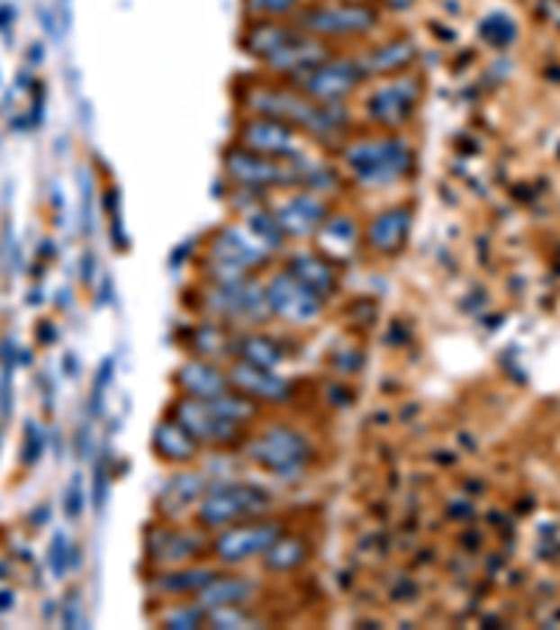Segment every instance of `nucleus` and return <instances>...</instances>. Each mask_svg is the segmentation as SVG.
Here are the masks:
<instances>
[{
	"label": "nucleus",
	"instance_id": "obj_35",
	"mask_svg": "<svg viewBox=\"0 0 560 630\" xmlns=\"http://www.w3.org/2000/svg\"><path fill=\"white\" fill-rule=\"evenodd\" d=\"M68 513H70V518H76L82 513V490H70V496H68Z\"/></svg>",
	"mask_w": 560,
	"mask_h": 630
},
{
	"label": "nucleus",
	"instance_id": "obj_16",
	"mask_svg": "<svg viewBox=\"0 0 560 630\" xmlns=\"http://www.w3.org/2000/svg\"><path fill=\"white\" fill-rule=\"evenodd\" d=\"M272 213L286 238H309L317 236V230L325 224L328 202L314 191H297L280 202L277 208H272Z\"/></svg>",
	"mask_w": 560,
	"mask_h": 630
},
{
	"label": "nucleus",
	"instance_id": "obj_3",
	"mask_svg": "<svg viewBox=\"0 0 560 630\" xmlns=\"http://www.w3.org/2000/svg\"><path fill=\"white\" fill-rule=\"evenodd\" d=\"M205 256L211 281H239L264 266L272 249L247 224H224L211 236Z\"/></svg>",
	"mask_w": 560,
	"mask_h": 630
},
{
	"label": "nucleus",
	"instance_id": "obj_25",
	"mask_svg": "<svg viewBox=\"0 0 560 630\" xmlns=\"http://www.w3.org/2000/svg\"><path fill=\"white\" fill-rule=\"evenodd\" d=\"M194 356L208 359V362H221V359H236V337L224 331L221 322H202L191 328L188 339Z\"/></svg>",
	"mask_w": 560,
	"mask_h": 630
},
{
	"label": "nucleus",
	"instance_id": "obj_15",
	"mask_svg": "<svg viewBox=\"0 0 560 630\" xmlns=\"http://www.w3.org/2000/svg\"><path fill=\"white\" fill-rule=\"evenodd\" d=\"M149 561L160 569H176V566H191L202 554L211 552V541L199 533H185L180 526H155L146 541Z\"/></svg>",
	"mask_w": 560,
	"mask_h": 630
},
{
	"label": "nucleus",
	"instance_id": "obj_33",
	"mask_svg": "<svg viewBox=\"0 0 560 630\" xmlns=\"http://www.w3.org/2000/svg\"><path fill=\"white\" fill-rule=\"evenodd\" d=\"M300 0H249L252 12H258L264 17H280V14H289L292 9H297Z\"/></svg>",
	"mask_w": 560,
	"mask_h": 630
},
{
	"label": "nucleus",
	"instance_id": "obj_24",
	"mask_svg": "<svg viewBox=\"0 0 560 630\" xmlns=\"http://www.w3.org/2000/svg\"><path fill=\"white\" fill-rule=\"evenodd\" d=\"M256 583L239 574H213L205 586L196 591V602L205 611L224 608V605H247L256 597Z\"/></svg>",
	"mask_w": 560,
	"mask_h": 630
},
{
	"label": "nucleus",
	"instance_id": "obj_32",
	"mask_svg": "<svg viewBox=\"0 0 560 630\" xmlns=\"http://www.w3.org/2000/svg\"><path fill=\"white\" fill-rule=\"evenodd\" d=\"M163 625L168 627H202L208 625V611L199 602L191 605H174V608L163 616Z\"/></svg>",
	"mask_w": 560,
	"mask_h": 630
},
{
	"label": "nucleus",
	"instance_id": "obj_8",
	"mask_svg": "<svg viewBox=\"0 0 560 630\" xmlns=\"http://www.w3.org/2000/svg\"><path fill=\"white\" fill-rule=\"evenodd\" d=\"M284 536V524L275 518H247L230 526H221L211 541V554L224 566H239L247 561L264 558L269 546Z\"/></svg>",
	"mask_w": 560,
	"mask_h": 630
},
{
	"label": "nucleus",
	"instance_id": "obj_10",
	"mask_svg": "<svg viewBox=\"0 0 560 630\" xmlns=\"http://www.w3.org/2000/svg\"><path fill=\"white\" fill-rule=\"evenodd\" d=\"M171 418L180 420L188 432L199 440V446H211V448H230L241 440L244 426L224 418L219 410H213L208 400L202 398H188L183 395L174 403Z\"/></svg>",
	"mask_w": 560,
	"mask_h": 630
},
{
	"label": "nucleus",
	"instance_id": "obj_34",
	"mask_svg": "<svg viewBox=\"0 0 560 630\" xmlns=\"http://www.w3.org/2000/svg\"><path fill=\"white\" fill-rule=\"evenodd\" d=\"M65 536H57L54 546H50V569H54V574L65 572Z\"/></svg>",
	"mask_w": 560,
	"mask_h": 630
},
{
	"label": "nucleus",
	"instance_id": "obj_17",
	"mask_svg": "<svg viewBox=\"0 0 560 630\" xmlns=\"http://www.w3.org/2000/svg\"><path fill=\"white\" fill-rule=\"evenodd\" d=\"M227 378H230L233 390L244 392L256 403H272V407H280V403L292 400V384L284 375L272 373L269 367H258V364L236 359V364L227 370Z\"/></svg>",
	"mask_w": 560,
	"mask_h": 630
},
{
	"label": "nucleus",
	"instance_id": "obj_9",
	"mask_svg": "<svg viewBox=\"0 0 560 630\" xmlns=\"http://www.w3.org/2000/svg\"><path fill=\"white\" fill-rule=\"evenodd\" d=\"M264 289L272 317L284 320L286 325L309 328L322 320V297L305 284H300L289 269L275 272Z\"/></svg>",
	"mask_w": 560,
	"mask_h": 630
},
{
	"label": "nucleus",
	"instance_id": "obj_18",
	"mask_svg": "<svg viewBox=\"0 0 560 630\" xmlns=\"http://www.w3.org/2000/svg\"><path fill=\"white\" fill-rule=\"evenodd\" d=\"M334 54H330V48L320 40V37H312L305 32H297L284 48H277L275 54L269 59H264V65L275 73H294V76H303L309 73L312 68L322 65L325 59H330Z\"/></svg>",
	"mask_w": 560,
	"mask_h": 630
},
{
	"label": "nucleus",
	"instance_id": "obj_36",
	"mask_svg": "<svg viewBox=\"0 0 560 630\" xmlns=\"http://www.w3.org/2000/svg\"><path fill=\"white\" fill-rule=\"evenodd\" d=\"M9 602H12V591H0V611L9 608Z\"/></svg>",
	"mask_w": 560,
	"mask_h": 630
},
{
	"label": "nucleus",
	"instance_id": "obj_13",
	"mask_svg": "<svg viewBox=\"0 0 560 630\" xmlns=\"http://www.w3.org/2000/svg\"><path fill=\"white\" fill-rule=\"evenodd\" d=\"M239 146L258 151V155L266 158H277V160H297L300 155V135L294 126L277 121V118H266V115H256L241 123L239 130Z\"/></svg>",
	"mask_w": 560,
	"mask_h": 630
},
{
	"label": "nucleus",
	"instance_id": "obj_2",
	"mask_svg": "<svg viewBox=\"0 0 560 630\" xmlns=\"http://www.w3.org/2000/svg\"><path fill=\"white\" fill-rule=\"evenodd\" d=\"M342 158L353 180L365 188H387L412 171L415 151L403 138H359L345 146Z\"/></svg>",
	"mask_w": 560,
	"mask_h": 630
},
{
	"label": "nucleus",
	"instance_id": "obj_7",
	"mask_svg": "<svg viewBox=\"0 0 560 630\" xmlns=\"http://www.w3.org/2000/svg\"><path fill=\"white\" fill-rule=\"evenodd\" d=\"M224 174L239 191L258 194L266 188L300 183L303 158L277 160V158L258 155V151H249L244 146H233V148L224 151Z\"/></svg>",
	"mask_w": 560,
	"mask_h": 630
},
{
	"label": "nucleus",
	"instance_id": "obj_11",
	"mask_svg": "<svg viewBox=\"0 0 560 630\" xmlns=\"http://www.w3.org/2000/svg\"><path fill=\"white\" fill-rule=\"evenodd\" d=\"M362 79H365V70L359 59L330 57L322 65L312 68L309 73L297 76V85H300V93L320 101V104H342V98H348L359 87Z\"/></svg>",
	"mask_w": 560,
	"mask_h": 630
},
{
	"label": "nucleus",
	"instance_id": "obj_20",
	"mask_svg": "<svg viewBox=\"0 0 560 630\" xmlns=\"http://www.w3.org/2000/svg\"><path fill=\"white\" fill-rule=\"evenodd\" d=\"M174 382L176 387H180L183 395L188 398H216V395H224L227 390H233L230 378H227V373L216 364V362H208V359H185L180 364V370L174 373Z\"/></svg>",
	"mask_w": 560,
	"mask_h": 630
},
{
	"label": "nucleus",
	"instance_id": "obj_26",
	"mask_svg": "<svg viewBox=\"0 0 560 630\" xmlns=\"http://www.w3.org/2000/svg\"><path fill=\"white\" fill-rule=\"evenodd\" d=\"M300 29H292V25H284L272 17H264L258 22H252L247 34H244V48L249 50L252 57H258L261 62L269 59L277 48H284Z\"/></svg>",
	"mask_w": 560,
	"mask_h": 630
},
{
	"label": "nucleus",
	"instance_id": "obj_31",
	"mask_svg": "<svg viewBox=\"0 0 560 630\" xmlns=\"http://www.w3.org/2000/svg\"><path fill=\"white\" fill-rule=\"evenodd\" d=\"M317 236L322 238V249L328 252V258H337L339 252H350L356 247V221L348 216H328L325 224L317 230Z\"/></svg>",
	"mask_w": 560,
	"mask_h": 630
},
{
	"label": "nucleus",
	"instance_id": "obj_28",
	"mask_svg": "<svg viewBox=\"0 0 560 630\" xmlns=\"http://www.w3.org/2000/svg\"><path fill=\"white\" fill-rule=\"evenodd\" d=\"M415 54L418 50L410 40H395V42H384V45L367 50V54L359 59V65H362L365 76L367 73H401L412 65Z\"/></svg>",
	"mask_w": 560,
	"mask_h": 630
},
{
	"label": "nucleus",
	"instance_id": "obj_6",
	"mask_svg": "<svg viewBox=\"0 0 560 630\" xmlns=\"http://www.w3.org/2000/svg\"><path fill=\"white\" fill-rule=\"evenodd\" d=\"M202 306L213 320L233 325H261L272 317L266 289L252 281V274L239 281H211L202 292Z\"/></svg>",
	"mask_w": 560,
	"mask_h": 630
},
{
	"label": "nucleus",
	"instance_id": "obj_27",
	"mask_svg": "<svg viewBox=\"0 0 560 630\" xmlns=\"http://www.w3.org/2000/svg\"><path fill=\"white\" fill-rule=\"evenodd\" d=\"M216 572L213 569H199V566H176V569H160V574L151 580V589L160 597H185L196 594L208 583Z\"/></svg>",
	"mask_w": 560,
	"mask_h": 630
},
{
	"label": "nucleus",
	"instance_id": "obj_1",
	"mask_svg": "<svg viewBox=\"0 0 560 630\" xmlns=\"http://www.w3.org/2000/svg\"><path fill=\"white\" fill-rule=\"evenodd\" d=\"M247 107L256 115L277 118L317 138L339 135L348 123V112L339 104H320L305 93L289 87H252L247 93Z\"/></svg>",
	"mask_w": 560,
	"mask_h": 630
},
{
	"label": "nucleus",
	"instance_id": "obj_22",
	"mask_svg": "<svg viewBox=\"0 0 560 630\" xmlns=\"http://www.w3.org/2000/svg\"><path fill=\"white\" fill-rule=\"evenodd\" d=\"M151 448L155 454L168 463V465H188L196 460L199 454V440L188 432V428L176 420V418H166L155 426V435H151Z\"/></svg>",
	"mask_w": 560,
	"mask_h": 630
},
{
	"label": "nucleus",
	"instance_id": "obj_4",
	"mask_svg": "<svg viewBox=\"0 0 560 630\" xmlns=\"http://www.w3.org/2000/svg\"><path fill=\"white\" fill-rule=\"evenodd\" d=\"M247 457L261 465L266 473L277 479H303V473L309 471L312 457H314V446L309 443L303 432L284 423L266 426L256 437H249L247 443Z\"/></svg>",
	"mask_w": 560,
	"mask_h": 630
},
{
	"label": "nucleus",
	"instance_id": "obj_21",
	"mask_svg": "<svg viewBox=\"0 0 560 630\" xmlns=\"http://www.w3.org/2000/svg\"><path fill=\"white\" fill-rule=\"evenodd\" d=\"M286 269L297 277L300 284H305L312 292H317L322 300L337 294L339 289V269L334 266L328 256H320V252L312 249H300L289 258Z\"/></svg>",
	"mask_w": 560,
	"mask_h": 630
},
{
	"label": "nucleus",
	"instance_id": "obj_30",
	"mask_svg": "<svg viewBox=\"0 0 560 630\" xmlns=\"http://www.w3.org/2000/svg\"><path fill=\"white\" fill-rule=\"evenodd\" d=\"M236 359L272 370L284 362V347L266 334H241L236 337Z\"/></svg>",
	"mask_w": 560,
	"mask_h": 630
},
{
	"label": "nucleus",
	"instance_id": "obj_14",
	"mask_svg": "<svg viewBox=\"0 0 560 630\" xmlns=\"http://www.w3.org/2000/svg\"><path fill=\"white\" fill-rule=\"evenodd\" d=\"M418 95L420 82L415 76H395V79L375 87L367 95V115L384 130H395V126L406 123L415 115Z\"/></svg>",
	"mask_w": 560,
	"mask_h": 630
},
{
	"label": "nucleus",
	"instance_id": "obj_12",
	"mask_svg": "<svg viewBox=\"0 0 560 630\" xmlns=\"http://www.w3.org/2000/svg\"><path fill=\"white\" fill-rule=\"evenodd\" d=\"M297 29L312 37H359L375 29L378 12L365 4H334V6H317L303 12Z\"/></svg>",
	"mask_w": 560,
	"mask_h": 630
},
{
	"label": "nucleus",
	"instance_id": "obj_19",
	"mask_svg": "<svg viewBox=\"0 0 560 630\" xmlns=\"http://www.w3.org/2000/svg\"><path fill=\"white\" fill-rule=\"evenodd\" d=\"M211 482L202 471H180L174 473L158 496V510L163 518H180L199 508L202 496L208 493Z\"/></svg>",
	"mask_w": 560,
	"mask_h": 630
},
{
	"label": "nucleus",
	"instance_id": "obj_5",
	"mask_svg": "<svg viewBox=\"0 0 560 630\" xmlns=\"http://www.w3.org/2000/svg\"><path fill=\"white\" fill-rule=\"evenodd\" d=\"M275 508L269 490L249 482H216L196 508V521L205 529H221L247 518L266 516Z\"/></svg>",
	"mask_w": 560,
	"mask_h": 630
},
{
	"label": "nucleus",
	"instance_id": "obj_23",
	"mask_svg": "<svg viewBox=\"0 0 560 630\" xmlns=\"http://www.w3.org/2000/svg\"><path fill=\"white\" fill-rule=\"evenodd\" d=\"M410 230H412V211L410 208H387L381 211L370 227H367V244L381 252V256H393V252H398L406 238H410Z\"/></svg>",
	"mask_w": 560,
	"mask_h": 630
},
{
	"label": "nucleus",
	"instance_id": "obj_29",
	"mask_svg": "<svg viewBox=\"0 0 560 630\" xmlns=\"http://www.w3.org/2000/svg\"><path fill=\"white\" fill-rule=\"evenodd\" d=\"M309 561V549L300 536H280L264 554V566L272 574H289Z\"/></svg>",
	"mask_w": 560,
	"mask_h": 630
}]
</instances>
